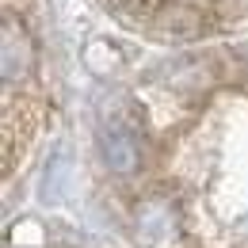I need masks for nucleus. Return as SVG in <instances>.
Here are the masks:
<instances>
[{
  "label": "nucleus",
  "mask_w": 248,
  "mask_h": 248,
  "mask_svg": "<svg viewBox=\"0 0 248 248\" xmlns=\"http://www.w3.org/2000/svg\"><path fill=\"white\" fill-rule=\"evenodd\" d=\"M99 153H103V164L115 172V176H134L141 168V145L134 138V130H126L123 123L103 126L99 134Z\"/></svg>",
  "instance_id": "nucleus-1"
},
{
  "label": "nucleus",
  "mask_w": 248,
  "mask_h": 248,
  "mask_svg": "<svg viewBox=\"0 0 248 248\" xmlns=\"http://www.w3.org/2000/svg\"><path fill=\"white\" fill-rule=\"evenodd\" d=\"M0 65H4V80H19L27 77L34 65V46H31V34L23 31L12 16H4L0 23Z\"/></svg>",
  "instance_id": "nucleus-2"
},
{
  "label": "nucleus",
  "mask_w": 248,
  "mask_h": 248,
  "mask_svg": "<svg viewBox=\"0 0 248 248\" xmlns=\"http://www.w3.org/2000/svg\"><path fill=\"white\" fill-rule=\"evenodd\" d=\"M153 31L164 38H199L206 31V16L191 4H164L153 16Z\"/></svg>",
  "instance_id": "nucleus-3"
},
{
  "label": "nucleus",
  "mask_w": 248,
  "mask_h": 248,
  "mask_svg": "<svg viewBox=\"0 0 248 248\" xmlns=\"http://www.w3.org/2000/svg\"><path fill=\"white\" fill-rule=\"evenodd\" d=\"M115 4H119V8H123L126 16H149V19H153L156 12H160V8H164V4H160V0H115Z\"/></svg>",
  "instance_id": "nucleus-4"
},
{
  "label": "nucleus",
  "mask_w": 248,
  "mask_h": 248,
  "mask_svg": "<svg viewBox=\"0 0 248 248\" xmlns=\"http://www.w3.org/2000/svg\"><path fill=\"white\" fill-rule=\"evenodd\" d=\"M225 12H233V16H248V0H217Z\"/></svg>",
  "instance_id": "nucleus-5"
}]
</instances>
